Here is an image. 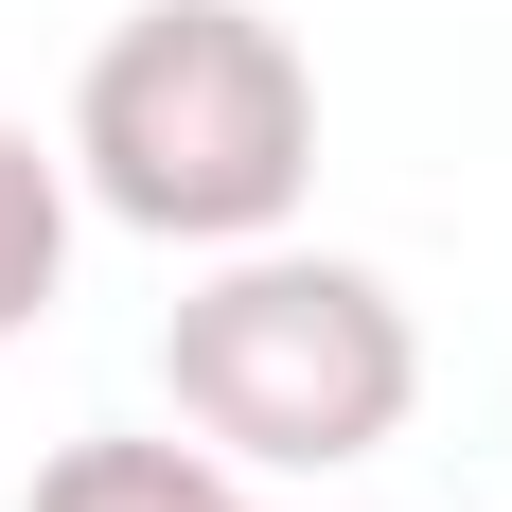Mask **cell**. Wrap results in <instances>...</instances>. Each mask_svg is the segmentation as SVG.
Listing matches in <instances>:
<instances>
[{
  "instance_id": "cell-3",
  "label": "cell",
  "mask_w": 512,
  "mask_h": 512,
  "mask_svg": "<svg viewBox=\"0 0 512 512\" xmlns=\"http://www.w3.org/2000/svg\"><path fill=\"white\" fill-rule=\"evenodd\" d=\"M230 495H248V477L212 460V442H124V424H106V442H53L18 512H230Z\"/></svg>"
},
{
  "instance_id": "cell-5",
  "label": "cell",
  "mask_w": 512,
  "mask_h": 512,
  "mask_svg": "<svg viewBox=\"0 0 512 512\" xmlns=\"http://www.w3.org/2000/svg\"><path fill=\"white\" fill-rule=\"evenodd\" d=\"M230 512H265V495H230Z\"/></svg>"
},
{
  "instance_id": "cell-1",
  "label": "cell",
  "mask_w": 512,
  "mask_h": 512,
  "mask_svg": "<svg viewBox=\"0 0 512 512\" xmlns=\"http://www.w3.org/2000/svg\"><path fill=\"white\" fill-rule=\"evenodd\" d=\"M71 177L159 248H265L318 177V71L265 0H142L71 89Z\"/></svg>"
},
{
  "instance_id": "cell-2",
  "label": "cell",
  "mask_w": 512,
  "mask_h": 512,
  "mask_svg": "<svg viewBox=\"0 0 512 512\" xmlns=\"http://www.w3.org/2000/svg\"><path fill=\"white\" fill-rule=\"evenodd\" d=\"M159 371H177V424H195L230 477H336L371 460L389 424L424 407V336L407 301L336 248H230L195 301L159 318Z\"/></svg>"
},
{
  "instance_id": "cell-4",
  "label": "cell",
  "mask_w": 512,
  "mask_h": 512,
  "mask_svg": "<svg viewBox=\"0 0 512 512\" xmlns=\"http://www.w3.org/2000/svg\"><path fill=\"white\" fill-rule=\"evenodd\" d=\"M53 283H71V159L36 124H0V336H36Z\"/></svg>"
}]
</instances>
